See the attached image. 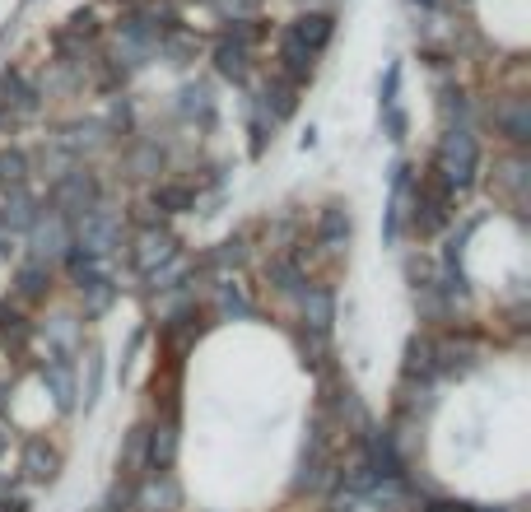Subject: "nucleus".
Segmentation results:
<instances>
[{"mask_svg": "<svg viewBox=\"0 0 531 512\" xmlns=\"http://www.w3.org/2000/svg\"><path fill=\"white\" fill-rule=\"evenodd\" d=\"M476 168H480L476 131H471V126H448V131H443V140H438L434 177L448 191H466L471 182H476Z\"/></svg>", "mask_w": 531, "mask_h": 512, "instance_id": "obj_1", "label": "nucleus"}, {"mask_svg": "<svg viewBox=\"0 0 531 512\" xmlns=\"http://www.w3.org/2000/svg\"><path fill=\"white\" fill-rule=\"evenodd\" d=\"M70 238H75V247H80L84 256L108 261V256L122 247V210H112L108 201L89 205L80 219H70Z\"/></svg>", "mask_w": 531, "mask_h": 512, "instance_id": "obj_2", "label": "nucleus"}, {"mask_svg": "<svg viewBox=\"0 0 531 512\" xmlns=\"http://www.w3.org/2000/svg\"><path fill=\"white\" fill-rule=\"evenodd\" d=\"M75 238H70V219L56 215V210H38L33 219V229H28V261H38V266L52 270L56 261H66Z\"/></svg>", "mask_w": 531, "mask_h": 512, "instance_id": "obj_3", "label": "nucleus"}, {"mask_svg": "<svg viewBox=\"0 0 531 512\" xmlns=\"http://www.w3.org/2000/svg\"><path fill=\"white\" fill-rule=\"evenodd\" d=\"M103 201V187H98V177L89 173V163H75L70 173H61L52 182V210L66 219H80L89 205Z\"/></svg>", "mask_w": 531, "mask_h": 512, "instance_id": "obj_4", "label": "nucleus"}, {"mask_svg": "<svg viewBox=\"0 0 531 512\" xmlns=\"http://www.w3.org/2000/svg\"><path fill=\"white\" fill-rule=\"evenodd\" d=\"M490 122L499 126V135H504L513 149H527V140H531V98H527V94H504V98H494Z\"/></svg>", "mask_w": 531, "mask_h": 512, "instance_id": "obj_5", "label": "nucleus"}, {"mask_svg": "<svg viewBox=\"0 0 531 512\" xmlns=\"http://www.w3.org/2000/svg\"><path fill=\"white\" fill-rule=\"evenodd\" d=\"M173 256H177V238L164 224H145V229L136 233V243H131V261H136L140 275H150L154 266H164Z\"/></svg>", "mask_w": 531, "mask_h": 512, "instance_id": "obj_6", "label": "nucleus"}, {"mask_svg": "<svg viewBox=\"0 0 531 512\" xmlns=\"http://www.w3.org/2000/svg\"><path fill=\"white\" fill-rule=\"evenodd\" d=\"M47 345H52V359H75L84 350V322L75 312H52V317H42L38 326Z\"/></svg>", "mask_w": 531, "mask_h": 512, "instance_id": "obj_7", "label": "nucleus"}, {"mask_svg": "<svg viewBox=\"0 0 531 512\" xmlns=\"http://www.w3.org/2000/svg\"><path fill=\"white\" fill-rule=\"evenodd\" d=\"M38 108H42V89H33L19 70L0 75V117H5V122H14V117H38Z\"/></svg>", "mask_w": 531, "mask_h": 512, "instance_id": "obj_8", "label": "nucleus"}, {"mask_svg": "<svg viewBox=\"0 0 531 512\" xmlns=\"http://www.w3.org/2000/svg\"><path fill=\"white\" fill-rule=\"evenodd\" d=\"M38 378H42V387H47V396H52L56 410H61V415H75L80 387H75V368H70V359H47V364H38Z\"/></svg>", "mask_w": 531, "mask_h": 512, "instance_id": "obj_9", "label": "nucleus"}, {"mask_svg": "<svg viewBox=\"0 0 531 512\" xmlns=\"http://www.w3.org/2000/svg\"><path fill=\"white\" fill-rule=\"evenodd\" d=\"M38 219V201L28 187H0V233H28Z\"/></svg>", "mask_w": 531, "mask_h": 512, "instance_id": "obj_10", "label": "nucleus"}, {"mask_svg": "<svg viewBox=\"0 0 531 512\" xmlns=\"http://www.w3.org/2000/svg\"><path fill=\"white\" fill-rule=\"evenodd\" d=\"M177 485H173V475L168 471H145L136 480V489H131V503L136 508H145V512H173L177 508Z\"/></svg>", "mask_w": 531, "mask_h": 512, "instance_id": "obj_11", "label": "nucleus"}, {"mask_svg": "<svg viewBox=\"0 0 531 512\" xmlns=\"http://www.w3.org/2000/svg\"><path fill=\"white\" fill-rule=\"evenodd\" d=\"M317 247L327 256H341L350 247V205L327 201L322 215H317Z\"/></svg>", "mask_w": 531, "mask_h": 512, "instance_id": "obj_12", "label": "nucleus"}, {"mask_svg": "<svg viewBox=\"0 0 531 512\" xmlns=\"http://www.w3.org/2000/svg\"><path fill=\"white\" fill-rule=\"evenodd\" d=\"M299 308H303V326L308 331L331 336V322H336V289L331 284H308L299 294Z\"/></svg>", "mask_w": 531, "mask_h": 512, "instance_id": "obj_13", "label": "nucleus"}, {"mask_svg": "<svg viewBox=\"0 0 531 512\" xmlns=\"http://www.w3.org/2000/svg\"><path fill=\"white\" fill-rule=\"evenodd\" d=\"M56 140L70 149V159L84 163L89 154H98V149H108V145H112V131H108L103 122H75V126H66V131L56 135Z\"/></svg>", "mask_w": 531, "mask_h": 512, "instance_id": "obj_14", "label": "nucleus"}, {"mask_svg": "<svg viewBox=\"0 0 531 512\" xmlns=\"http://www.w3.org/2000/svg\"><path fill=\"white\" fill-rule=\"evenodd\" d=\"M531 163H527V154H522V149H513V154H504V159H499V168H494V187H499V196H504V201H513V205H522L527 201V187H531V173H527Z\"/></svg>", "mask_w": 531, "mask_h": 512, "instance_id": "obj_15", "label": "nucleus"}, {"mask_svg": "<svg viewBox=\"0 0 531 512\" xmlns=\"http://www.w3.org/2000/svg\"><path fill=\"white\" fill-rule=\"evenodd\" d=\"M19 466H24V475L33 480V485H52L56 475H61V452H56L47 438H28Z\"/></svg>", "mask_w": 531, "mask_h": 512, "instance_id": "obj_16", "label": "nucleus"}, {"mask_svg": "<svg viewBox=\"0 0 531 512\" xmlns=\"http://www.w3.org/2000/svg\"><path fill=\"white\" fill-rule=\"evenodd\" d=\"M177 447H182L177 419H164V424H150V447H145V471H173Z\"/></svg>", "mask_w": 531, "mask_h": 512, "instance_id": "obj_17", "label": "nucleus"}, {"mask_svg": "<svg viewBox=\"0 0 531 512\" xmlns=\"http://www.w3.org/2000/svg\"><path fill=\"white\" fill-rule=\"evenodd\" d=\"M285 33L294 42H303L313 56H322V52H327V42H331V33H336V19H331V14H322V10H313V14H299Z\"/></svg>", "mask_w": 531, "mask_h": 512, "instance_id": "obj_18", "label": "nucleus"}, {"mask_svg": "<svg viewBox=\"0 0 531 512\" xmlns=\"http://www.w3.org/2000/svg\"><path fill=\"white\" fill-rule=\"evenodd\" d=\"M145 447H150V424H136V429L126 433L122 457H117V471H122V480H131V485L145 475Z\"/></svg>", "mask_w": 531, "mask_h": 512, "instance_id": "obj_19", "label": "nucleus"}, {"mask_svg": "<svg viewBox=\"0 0 531 512\" xmlns=\"http://www.w3.org/2000/svg\"><path fill=\"white\" fill-rule=\"evenodd\" d=\"M47 294H52V270H47V266L24 261V266L14 270V298H24V303H42Z\"/></svg>", "mask_w": 531, "mask_h": 512, "instance_id": "obj_20", "label": "nucleus"}, {"mask_svg": "<svg viewBox=\"0 0 531 512\" xmlns=\"http://www.w3.org/2000/svg\"><path fill=\"white\" fill-rule=\"evenodd\" d=\"M266 280L275 284V289H280V294H303V289H308V270H303V261L299 256H275L271 266H266Z\"/></svg>", "mask_w": 531, "mask_h": 512, "instance_id": "obj_21", "label": "nucleus"}, {"mask_svg": "<svg viewBox=\"0 0 531 512\" xmlns=\"http://www.w3.org/2000/svg\"><path fill=\"white\" fill-rule=\"evenodd\" d=\"M313 66H317V56L303 47V42H294L285 33L280 38V70L289 75V84H303V80H313Z\"/></svg>", "mask_w": 531, "mask_h": 512, "instance_id": "obj_22", "label": "nucleus"}, {"mask_svg": "<svg viewBox=\"0 0 531 512\" xmlns=\"http://www.w3.org/2000/svg\"><path fill=\"white\" fill-rule=\"evenodd\" d=\"M215 317H219V322L252 317V298L243 294V284H238V280H219L215 284Z\"/></svg>", "mask_w": 531, "mask_h": 512, "instance_id": "obj_23", "label": "nucleus"}, {"mask_svg": "<svg viewBox=\"0 0 531 512\" xmlns=\"http://www.w3.org/2000/svg\"><path fill=\"white\" fill-rule=\"evenodd\" d=\"M434 368V340L429 336H410L406 340V382H429Z\"/></svg>", "mask_w": 531, "mask_h": 512, "instance_id": "obj_24", "label": "nucleus"}, {"mask_svg": "<svg viewBox=\"0 0 531 512\" xmlns=\"http://www.w3.org/2000/svg\"><path fill=\"white\" fill-rule=\"evenodd\" d=\"M117 284H112V275H98V280L80 284V303H84V317H103V312L117 303Z\"/></svg>", "mask_w": 531, "mask_h": 512, "instance_id": "obj_25", "label": "nucleus"}, {"mask_svg": "<svg viewBox=\"0 0 531 512\" xmlns=\"http://www.w3.org/2000/svg\"><path fill=\"white\" fill-rule=\"evenodd\" d=\"M150 201H154V210H164V215H187V210H196V191L182 187V182H159Z\"/></svg>", "mask_w": 531, "mask_h": 512, "instance_id": "obj_26", "label": "nucleus"}, {"mask_svg": "<svg viewBox=\"0 0 531 512\" xmlns=\"http://www.w3.org/2000/svg\"><path fill=\"white\" fill-rule=\"evenodd\" d=\"M215 70L224 75V80L243 84L247 80V47H238L233 38H219V47H215Z\"/></svg>", "mask_w": 531, "mask_h": 512, "instance_id": "obj_27", "label": "nucleus"}, {"mask_svg": "<svg viewBox=\"0 0 531 512\" xmlns=\"http://www.w3.org/2000/svg\"><path fill=\"white\" fill-rule=\"evenodd\" d=\"M159 52H164L173 66H187L191 56L201 52V38L187 33V28H168V33H159Z\"/></svg>", "mask_w": 531, "mask_h": 512, "instance_id": "obj_28", "label": "nucleus"}, {"mask_svg": "<svg viewBox=\"0 0 531 512\" xmlns=\"http://www.w3.org/2000/svg\"><path fill=\"white\" fill-rule=\"evenodd\" d=\"M28 173H33V159L24 149H0V187H28Z\"/></svg>", "mask_w": 531, "mask_h": 512, "instance_id": "obj_29", "label": "nucleus"}, {"mask_svg": "<svg viewBox=\"0 0 531 512\" xmlns=\"http://www.w3.org/2000/svg\"><path fill=\"white\" fill-rule=\"evenodd\" d=\"M177 108H182V117H201V126L215 122V98H210V89H205V84H187Z\"/></svg>", "mask_w": 531, "mask_h": 512, "instance_id": "obj_30", "label": "nucleus"}, {"mask_svg": "<svg viewBox=\"0 0 531 512\" xmlns=\"http://www.w3.org/2000/svg\"><path fill=\"white\" fill-rule=\"evenodd\" d=\"M266 117H271V126L275 122H285L289 112H294V84H285V80H275V84H266Z\"/></svg>", "mask_w": 531, "mask_h": 512, "instance_id": "obj_31", "label": "nucleus"}, {"mask_svg": "<svg viewBox=\"0 0 531 512\" xmlns=\"http://www.w3.org/2000/svg\"><path fill=\"white\" fill-rule=\"evenodd\" d=\"M98 387H103V354L89 350V354H84V387H80L84 410H94V405H98Z\"/></svg>", "mask_w": 531, "mask_h": 512, "instance_id": "obj_32", "label": "nucleus"}, {"mask_svg": "<svg viewBox=\"0 0 531 512\" xmlns=\"http://www.w3.org/2000/svg\"><path fill=\"white\" fill-rule=\"evenodd\" d=\"M159 163H164V154H159V145H140L131 159H126V168L136 177H159Z\"/></svg>", "mask_w": 531, "mask_h": 512, "instance_id": "obj_33", "label": "nucleus"}, {"mask_svg": "<svg viewBox=\"0 0 531 512\" xmlns=\"http://www.w3.org/2000/svg\"><path fill=\"white\" fill-rule=\"evenodd\" d=\"M299 350H303V364H322V359H327V336H322V331H308V326H303L299 331Z\"/></svg>", "mask_w": 531, "mask_h": 512, "instance_id": "obj_34", "label": "nucleus"}, {"mask_svg": "<svg viewBox=\"0 0 531 512\" xmlns=\"http://www.w3.org/2000/svg\"><path fill=\"white\" fill-rule=\"evenodd\" d=\"M182 275H187V261H182V256H173V261H164V266L150 270V284H154V289H177L173 280H182Z\"/></svg>", "mask_w": 531, "mask_h": 512, "instance_id": "obj_35", "label": "nucleus"}, {"mask_svg": "<svg viewBox=\"0 0 531 512\" xmlns=\"http://www.w3.org/2000/svg\"><path fill=\"white\" fill-rule=\"evenodd\" d=\"M243 261H247V243H243V238H229V243H219L215 266H233V270H238Z\"/></svg>", "mask_w": 531, "mask_h": 512, "instance_id": "obj_36", "label": "nucleus"}, {"mask_svg": "<svg viewBox=\"0 0 531 512\" xmlns=\"http://www.w3.org/2000/svg\"><path fill=\"white\" fill-rule=\"evenodd\" d=\"M396 84H401V66H387V80H382V108L396 103Z\"/></svg>", "mask_w": 531, "mask_h": 512, "instance_id": "obj_37", "label": "nucleus"}, {"mask_svg": "<svg viewBox=\"0 0 531 512\" xmlns=\"http://www.w3.org/2000/svg\"><path fill=\"white\" fill-rule=\"evenodd\" d=\"M387 135H392V140H401V135H406V112L387 108Z\"/></svg>", "mask_w": 531, "mask_h": 512, "instance_id": "obj_38", "label": "nucleus"}, {"mask_svg": "<svg viewBox=\"0 0 531 512\" xmlns=\"http://www.w3.org/2000/svg\"><path fill=\"white\" fill-rule=\"evenodd\" d=\"M420 512H471V503H424Z\"/></svg>", "mask_w": 531, "mask_h": 512, "instance_id": "obj_39", "label": "nucleus"}, {"mask_svg": "<svg viewBox=\"0 0 531 512\" xmlns=\"http://www.w3.org/2000/svg\"><path fill=\"white\" fill-rule=\"evenodd\" d=\"M5 410H10V387L0 382V419H5Z\"/></svg>", "mask_w": 531, "mask_h": 512, "instance_id": "obj_40", "label": "nucleus"}, {"mask_svg": "<svg viewBox=\"0 0 531 512\" xmlns=\"http://www.w3.org/2000/svg\"><path fill=\"white\" fill-rule=\"evenodd\" d=\"M5 443H10V438H5V419H0V452H5Z\"/></svg>", "mask_w": 531, "mask_h": 512, "instance_id": "obj_41", "label": "nucleus"}, {"mask_svg": "<svg viewBox=\"0 0 531 512\" xmlns=\"http://www.w3.org/2000/svg\"><path fill=\"white\" fill-rule=\"evenodd\" d=\"M0 261H5V233H0Z\"/></svg>", "mask_w": 531, "mask_h": 512, "instance_id": "obj_42", "label": "nucleus"}, {"mask_svg": "<svg viewBox=\"0 0 531 512\" xmlns=\"http://www.w3.org/2000/svg\"><path fill=\"white\" fill-rule=\"evenodd\" d=\"M471 512H504V508H471Z\"/></svg>", "mask_w": 531, "mask_h": 512, "instance_id": "obj_43", "label": "nucleus"}, {"mask_svg": "<svg viewBox=\"0 0 531 512\" xmlns=\"http://www.w3.org/2000/svg\"><path fill=\"white\" fill-rule=\"evenodd\" d=\"M0 131H5V117H0Z\"/></svg>", "mask_w": 531, "mask_h": 512, "instance_id": "obj_44", "label": "nucleus"}]
</instances>
